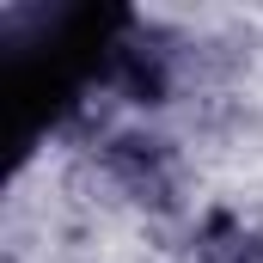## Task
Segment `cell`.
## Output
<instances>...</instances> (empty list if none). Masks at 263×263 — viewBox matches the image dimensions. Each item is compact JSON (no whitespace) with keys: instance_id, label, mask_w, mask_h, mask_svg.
Returning <instances> with one entry per match:
<instances>
[]
</instances>
